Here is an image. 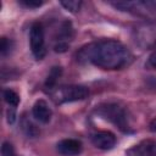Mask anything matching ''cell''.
<instances>
[{"mask_svg":"<svg viewBox=\"0 0 156 156\" xmlns=\"http://www.w3.org/2000/svg\"><path fill=\"white\" fill-rule=\"evenodd\" d=\"M149 65L154 68H156V50L149 56Z\"/></svg>","mask_w":156,"mask_h":156,"instance_id":"e0dca14e","label":"cell"},{"mask_svg":"<svg viewBox=\"0 0 156 156\" xmlns=\"http://www.w3.org/2000/svg\"><path fill=\"white\" fill-rule=\"evenodd\" d=\"M77 58L102 69H119L128 65L132 55L127 46L113 39H102L79 50Z\"/></svg>","mask_w":156,"mask_h":156,"instance_id":"6da1fadb","label":"cell"},{"mask_svg":"<svg viewBox=\"0 0 156 156\" xmlns=\"http://www.w3.org/2000/svg\"><path fill=\"white\" fill-rule=\"evenodd\" d=\"M11 41L7 38H1V44H0V52L2 56H5L10 50H11Z\"/></svg>","mask_w":156,"mask_h":156,"instance_id":"5bb4252c","label":"cell"},{"mask_svg":"<svg viewBox=\"0 0 156 156\" xmlns=\"http://www.w3.org/2000/svg\"><path fill=\"white\" fill-rule=\"evenodd\" d=\"M98 112L104 118L108 119L115 126H117L122 132H128L129 126H128L126 111L122 107H119L118 105H116V104H107V105L100 106L98 108Z\"/></svg>","mask_w":156,"mask_h":156,"instance_id":"3957f363","label":"cell"},{"mask_svg":"<svg viewBox=\"0 0 156 156\" xmlns=\"http://www.w3.org/2000/svg\"><path fill=\"white\" fill-rule=\"evenodd\" d=\"M56 149L63 156H76L82 152L83 145L78 139L68 138V139H63L58 141L56 145Z\"/></svg>","mask_w":156,"mask_h":156,"instance_id":"5b68a950","label":"cell"},{"mask_svg":"<svg viewBox=\"0 0 156 156\" xmlns=\"http://www.w3.org/2000/svg\"><path fill=\"white\" fill-rule=\"evenodd\" d=\"M61 73H62V68L60 66H55V67H52L50 69L46 79H45V84H44V87H45L46 90H49L51 93L55 89V85H56L57 79L60 78Z\"/></svg>","mask_w":156,"mask_h":156,"instance_id":"9c48e42d","label":"cell"},{"mask_svg":"<svg viewBox=\"0 0 156 156\" xmlns=\"http://www.w3.org/2000/svg\"><path fill=\"white\" fill-rule=\"evenodd\" d=\"M67 49H68V43H65V41H57L54 46V50L56 52H65L67 51Z\"/></svg>","mask_w":156,"mask_h":156,"instance_id":"9a60e30c","label":"cell"},{"mask_svg":"<svg viewBox=\"0 0 156 156\" xmlns=\"http://www.w3.org/2000/svg\"><path fill=\"white\" fill-rule=\"evenodd\" d=\"M60 5L69 12H78L82 7V1L80 0H65V1H60Z\"/></svg>","mask_w":156,"mask_h":156,"instance_id":"8fae6325","label":"cell"},{"mask_svg":"<svg viewBox=\"0 0 156 156\" xmlns=\"http://www.w3.org/2000/svg\"><path fill=\"white\" fill-rule=\"evenodd\" d=\"M33 117L40 123H49L52 116V111L45 100H37L32 107Z\"/></svg>","mask_w":156,"mask_h":156,"instance_id":"52a82bcc","label":"cell"},{"mask_svg":"<svg viewBox=\"0 0 156 156\" xmlns=\"http://www.w3.org/2000/svg\"><path fill=\"white\" fill-rule=\"evenodd\" d=\"M149 129H150L151 132H156V117L150 122V124H149Z\"/></svg>","mask_w":156,"mask_h":156,"instance_id":"ac0fdd59","label":"cell"},{"mask_svg":"<svg viewBox=\"0 0 156 156\" xmlns=\"http://www.w3.org/2000/svg\"><path fill=\"white\" fill-rule=\"evenodd\" d=\"M1 156H18L15 154L13 146L10 143H4L1 146Z\"/></svg>","mask_w":156,"mask_h":156,"instance_id":"4fadbf2b","label":"cell"},{"mask_svg":"<svg viewBox=\"0 0 156 156\" xmlns=\"http://www.w3.org/2000/svg\"><path fill=\"white\" fill-rule=\"evenodd\" d=\"M15 121H16V110H15V107H10L7 110V122L10 124H12V123H15Z\"/></svg>","mask_w":156,"mask_h":156,"instance_id":"2e32d148","label":"cell"},{"mask_svg":"<svg viewBox=\"0 0 156 156\" xmlns=\"http://www.w3.org/2000/svg\"><path fill=\"white\" fill-rule=\"evenodd\" d=\"M4 100L11 106V107H16L20 104V96L16 91L11 90V89H5L4 90Z\"/></svg>","mask_w":156,"mask_h":156,"instance_id":"30bf717a","label":"cell"},{"mask_svg":"<svg viewBox=\"0 0 156 156\" xmlns=\"http://www.w3.org/2000/svg\"><path fill=\"white\" fill-rule=\"evenodd\" d=\"M29 44L30 51L37 60H41L45 54V38H44V28L39 22H34L29 30Z\"/></svg>","mask_w":156,"mask_h":156,"instance_id":"277c9868","label":"cell"},{"mask_svg":"<svg viewBox=\"0 0 156 156\" xmlns=\"http://www.w3.org/2000/svg\"><path fill=\"white\" fill-rule=\"evenodd\" d=\"M51 99L55 104H66L85 99L89 95V89L83 85H63L55 88L51 93Z\"/></svg>","mask_w":156,"mask_h":156,"instance_id":"7a4b0ae2","label":"cell"},{"mask_svg":"<svg viewBox=\"0 0 156 156\" xmlns=\"http://www.w3.org/2000/svg\"><path fill=\"white\" fill-rule=\"evenodd\" d=\"M20 4L26 7H29V9H38L44 4V1H41V0H20Z\"/></svg>","mask_w":156,"mask_h":156,"instance_id":"7c38bea8","label":"cell"},{"mask_svg":"<svg viewBox=\"0 0 156 156\" xmlns=\"http://www.w3.org/2000/svg\"><path fill=\"white\" fill-rule=\"evenodd\" d=\"M127 156H156V141L144 140L127 151Z\"/></svg>","mask_w":156,"mask_h":156,"instance_id":"ba28073f","label":"cell"},{"mask_svg":"<svg viewBox=\"0 0 156 156\" xmlns=\"http://www.w3.org/2000/svg\"><path fill=\"white\" fill-rule=\"evenodd\" d=\"M91 143L100 150H111L116 145V136L111 132H98L91 136Z\"/></svg>","mask_w":156,"mask_h":156,"instance_id":"8992f818","label":"cell"}]
</instances>
